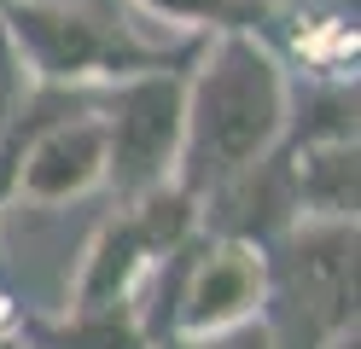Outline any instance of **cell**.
<instances>
[{
  "label": "cell",
  "mask_w": 361,
  "mask_h": 349,
  "mask_svg": "<svg viewBox=\"0 0 361 349\" xmlns=\"http://www.w3.org/2000/svg\"><path fill=\"white\" fill-rule=\"evenodd\" d=\"M291 116V70L257 30L204 35L187 64V123H180L175 186L192 198L216 192L239 169L280 152Z\"/></svg>",
  "instance_id": "cell-1"
},
{
  "label": "cell",
  "mask_w": 361,
  "mask_h": 349,
  "mask_svg": "<svg viewBox=\"0 0 361 349\" xmlns=\"http://www.w3.org/2000/svg\"><path fill=\"white\" fill-rule=\"evenodd\" d=\"M24 93H30V76H24V64H18L12 41L0 35V128L12 123V111H18V105H24Z\"/></svg>",
  "instance_id": "cell-12"
},
{
  "label": "cell",
  "mask_w": 361,
  "mask_h": 349,
  "mask_svg": "<svg viewBox=\"0 0 361 349\" xmlns=\"http://www.w3.org/2000/svg\"><path fill=\"white\" fill-rule=\"evenodd\" d=\"M198 233V198L180 192L175 180L152 186V192L117 204L87 239V256L71 279V302L64 309H94V302H123L146 286V274L175 256Z\"/></svg>",
  "instance_id": "cell-4"
},
{
  "label": "cell",
  "mask_w": 361,
  "mask_h": 349,
  "mask_svg": "<svg viewBox=\"0 0 361 349\" xmlns=\"http://www.w3.org/2000/svg\"><path fill=\"white\" fill-rule=\"evenodd\" d=\"M0 349H24V343H18V338H0Z\"/></svg>",
  "instance_id": "cell-14"
},
{
  "label": "cell",
  "mask_w": 361,
  "mask_h": 349,
  "mask_svg": "<svg viewBox=\"0 0 361 349\" xmlns=\"http://www.w3.org/2000/svg\"><path fill=\"white\" fill-rule=\"evenodd\" d=\"M268 349H332L355 332V221H291L262 245Z\"/></svg>",
  "instance_id": "cell-3"
},
{
  "label": "cell",
  "mask_w": 361,
  "mask_h": 349,
  "mask_svg": "<svg viewBox=\"0 0 361 349\" xmlns=\"http://www.w3.org/2000/svg\"><path fill=\"white\" fill-rule=\"evenodd\" d=\"M18 343L24 349H146L140 297L94 302V309H64V314H24Z\"/></svg>",
  "instance_id": "cell-9"
},
{
  "label": "cell",
  "mask_w": 361,
  "mask_h": 349,
  "mask_svg": "<svg viewBox=\"0 0 361 349\" xmlns=\"http://www.w3.org/2000/svg\"><path fill=\"white\" fill-rule=\"evenodd\" d=\"M94 186H105V128H99V99L76 111V116H59L47 123L24 163H18V180H12V204H71L87 198Z\"/></svg>",
  "instance_id": "cell-6"
},
{
  "label": "cell",
  "mask_w": 361,
  "mask_h": 349,
  "mask_svg": "<svg viewBox=\"0 0 361 349\" xmlns=\"http://www.w3.org/2000/svg\"><path fill=\"white\" fill-rule=\"evenodd\" d=\"M0 35L12 41L24 76L41 87H117L146 70L187 64L198 41H152L111 0H12L0 12Z\"/></svg>",
  "instance_id": "cell-2"
},
{
  "label": "cell",
  "mask_w": 361,
  "mask_h": 349,
  "mask_svg": "<svg viewBox=\"0 0 361 349\" xmlns=\"http://www.w3.org/2000/svg\"><path fill=\"white\" fill-rule=\"evenodd\" d=\"M286 163H291L298 221H355V204H361V140H303V146H286Z\"/></svg>",
  "instance_id": "cell-8"
},
{
  "label": "cell",
  "mask_w": 361,
  "mask_h": 349,
  "mask_svg": "<svg viewBox=\"0 0 361 349\" xmlns=\"http://www.w3.org/2000/svg\"><path fill=\"white\" fill-rule=\"evenodd\" d=\"M192 64V59H187ZM187 64L146 70L99 93V128H105V186L128 204L152 186L175 180L180 123H187Z\"/></svg>",
  "instance_id": "cell-5"
},
{
  "label": "cell",
  "mask_w": 361,
  "mask_h": 349,
  "mask_svg": "<svg viewBox=\"0 0 361 349\" xmlns=\"http://www.w3.org/2000/svg\"><path fill=\"white\" fill-rule=\"evenodd\" d=\"M257 6H262V12H274V6H291V0H257Z\"/></svg>",
  "instance_id": "cell-13"
},
{
  "label": "cell",
  "mask_w": 361,
  "mask_h": 349,
  "mask_svg": "<svg viewBox=\"0 0 361 349\" xmlns=\"http://www.w3.org/2000/svg\"><path fill=\"white\" fill-rule=\"evenodd\" d=\"M146 18L169 23L180 41H204L221 30H262V6L257 0H134Z\"/></svg>",
  "instance_id": "cell-10"
},
{
  "label": "cell",
  "mask_w": 361,
  "mask_h": 349,
  "mask_svg": "<svg viewBox=\"0 0 361 349\" xmlns=\"http://www.w3.org/2000/svg\"><path fill=\"white\" fill-rule=\"evenodd\" d=\"M146 349H268L262 320L251 326H233V332H216V338H180V332H157Z\"/></svg>",
  "instance_id": "cell-11"
},
{
  "label": "cell",
  "mask_w": 361,
  "mask_h": 349,
  "mask_svg": "<svg viewBox=\"0 0 361 349\" xmlns=\"http://www.w3.org/2000/svg\"><path fill=\"white\" fill-rule=\"evenodd\" d=\"M298 221V198H291V163L286 146L268 152L262 163L239 169L233 180H221L216 192L198 198V227L216 239H239V245H274L280 233Z\"/></svg>",
  "instance_id": "cell-7"
}]
</instances>
